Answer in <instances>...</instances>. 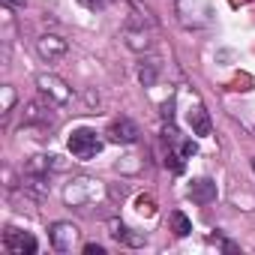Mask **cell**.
I'll use <instances>...</instances> for the list:
<instances>
[{
  "instance_id": "cell-1",
  "label": "cell",
  "mask_w": 255,
  "mask_h": 255,
  "mask_svg": "<svg viewBox=\"0 0 255 255\" xmlns=\"http://www.w3.org/2000/svg\"><path fill=\"white\" fill-rule=\"evenodd\" d=\"M66 147H69V153H72L75 159H93V156L102 150V138H99L93 129H75V132L69 135Z\"/></svg>"
},
{
  "instance_id": "cell-2",
  "label": "cell",
  "mask_w": 255,
  "mask_h": 255,
  "mask_svg": "<svg viewBox=\"0 0 255 255\" xmlns=\"http://www.w3.org/2000/svg\"><path fill=\"white\" fill-rule=\"evenodd\" d=\"M36 87H39V93L48 96L54 105L72 102V87H69L63 78H57V75H39V78H36Z\"/></svg>"
},
{
  "instance_id": "cell-3",
  "label": "cell",
  "mask_w": 255,
  "mask_h": 255,
  "mask_svg": "<svg viewBox=\"0 0 255 255\" xmlns=\"http://www.w3.org/2000/svg\"><path fill=\"white\" fill-rule=\"evenodd\" d=\"M48 240H51V246H54L57 252H72L75 243L81 240V231H78V225H72V222H54V225L48 228Z\"/></svg>"
},
{
  "instance_id": "cell-4",
  "label": "cell",
  "mask_w": 255,
  "mask_h": 255,
  "mask_svg": "<svg viewBox=\"0 0 255 255\" xmlns=\"http://www.w3.org/2000/svg\"><path fill=\"white\" fill-rule=\"evenodd\" d=\"M3 249L9 255H33L36 252V237L18 228H6L3 231Z\"/></svg>"
},
{
  "instance_id": "cell-5",
  "label": "cell",
  "mask_w": 255,
  "mask_h": 255,
  "mask_svg": "<svg viewBox=\"0 0 255 255\" xmlns=\"http://www.w3.org/2000/svg\"><path fill=\"white\" fill-rule=\"evenodd\" d=\"M36 48H39V54H42L48 63H54V60L66 57V51H69L66 39H63V36H57V33H45V36H39V39H36Z\"/></svg>"
},
{
  "instance_id": "cell-6",
  "label": "cell",
  "mask_w": 255,
  "mask_h": 255,
  "mask_svg": "<svg viewBox=\"0 0 255 255\" xmlns=\"http://www.w3.org/2000/svg\"><path fill=\"white\" fill-rule=\"evenodd\" d=\"M108 141H114V144H132V141H138V126L129 117L114 120L108 126Z\"/></svg>"
},
{
  "instance_id": "cell-7",
  "label": "cell",
  "mask_w": 255,
  "mask_h": 255,
  "mask_svg": "<svg viewBox=\"0 0 255 255\" xmlns=\"http://www.w3.org/2000/svg\"><path fill=\"white\" fill-rule=\"evenodd\" d=\"M96 195H99V180H87V177L75 180V183L66 189V201H69V204H87V201H93Z\"/></svg>"
},
{
  "instance_id": "cell-8",
  "label": "cell",
  "mask_w": 255,
  "mask_h": 255,
  "mask_svg": "<svg viewBox=\"0 0 255 255\" xmlns=\"http://www.w3.org/2000/svg\"><path fill=\"white\" fill-rule=\"evenodd\" d=\"M108 234L120 243V246H144V234H135L129 225H123V222H117V219H111L108 222Z\"/></svg>"
},
{
  "instance_id": "cell-9",
  "label": "cell",
  "mask_w": 255,
  "mask_h": 255,
  "mask_svg": "<svg viewBox=\"0 0 255 255\" xmlns=\"http://www.w3.org/2000/svg\"><path fill=\"white\" fill-rule=\"evenodd\" d=\"M189 198H192L195 204H210V201L216 198V183H213L210 177H198V180H192V186H189Z\"/></svg>"
},
{
  "instance_id": "cell-10",
  "label": "cell",
  "mask_w": 255,
  "mask_h": 255,
  "mask_svg": "<svg viewBox=\"0 0 255 255\" xmlns=\"http://www.w3.org/2000/svg\"><path fill=\"white\" fill-rule=\"evenodd\" d=\"M186 120H189V126H192V132H195V135H201V138L210 135V114H207L204 105H192L189 114H186Z\"/></svg>"
},
{
  "instance_id": "cell-11",
  "label": "cell",
  "mask_w": 255,
  "mask_h": 255,
  "mask_svg": "<svg viewBox=\"0 0 255 255\" xmlns=\"http://www.w3.org/2000/svg\"><path fill=\"white\" fill-rule=\"evenodd\" d=\"M24 123H27V126H48V123H54V114L48 111V105L30 102L27 111H24Z\"/></svg>"
},
{
  "instance_id": "cell-12",
  "label": "cell",
  "mask_w": 255,
  "mask_h": 255,
  "mask_svg": "<svg viewBox=\"0 0 255 255\" xmlns=\"http://www.w3.org/2000/svg\"><path fill=\"white\" fill-rule=\"evenodd\" d=\"M123 36H126V45H129V48H135V51H141V48L147 51V48H150V36L144 33V27H141V30L126 27V33H123Z\"/></svg>"
},
{
  "instance_id": "cell-13",
  "label": "cell",
  "mask_w": 255,
  "mask_h": 255,
  "mask_svg": "<svg viewBox=\"0 0 255 255\" xmlns=\"http://www.w3.org/2000/svg\"><path fill=\"white\" fill-rule=\"evenodd\" d=\"M168 222H171V231H174V237H186V234L192 231V222H189V216H186L183 210H174V213L168 216Z\"/></svg>"
},
{
  "instance_id": "cell-14",
  "label": "cell",
  "mask_w": 255,
  "mask_h": 255,
  "mask_svg": "<svg viewBox=\"0 0 255 255\" xmlns=\"http://www.w3.org/2000/svg\"><path fill=\"white\" fill-rule=\"evenodd\" d=\"M165 165H168L174 174H180V171H183V153H174V150H168V153H165Z\"/></svg>"
},
{
  "instance_id": "cell-15",
  "label": "cell",
  "mask_w": 255,
  "mask_h": 255,
  "mask_svg": "<svg viewBox=\"0 0 255 255\" xmlns=\"http://www.w3.org/2000/svg\"><path fill=\"white\" fill-rule=\"evenodd\" d=\"M135 207H138V213H144V216H153V213H156V201H153L150 195H141V198L135 201Z\"/></svg>"
},
{
  "instance_id": "cell-16",
  "label": "cell",
  "mask_w": 255,
  "mask_h": 255,
  "mask_svg": "<svg viewBox=\"0 0 255 255\" xmlns=\"http://www.w3.org/2000/svg\"><path fill=\"white\" fill-rule=\"evenodd\" d=\"M138 75H141V81H144V84H153V81H156V63H141Z\"/></svg>"
},
{
  "instance_id": "cell-17",
  "label": "cell",
  "mask_w": 255,
  "mask_h": 255,
  "mask_svg": "<svg viewBox=\"0 0 255 255\" xmlns=\"http://www.w3.org/2000/svg\"><path fill=\"white\" fill-rule=\"evenodd\" d=\"M12 105H15V90L6 84V87H3V105H0V108H3V114H9V111H12Z\"/></svg>"
},
{
  "instance_id": "cell-18",
  "label": "cell",
  "mask_w": 255,
  "mask_h": 255,
  "mask_svg": "<svg viewBox=\"0 0 255 255\" xmlns=\"http://www.w3.org/2000/svg\"><path fill=\"white\" fill-rule=\"evenodd\" d=\"M84 255H105V249H102L99 243H87V246H84Z\"/></svg>"
},
{
  "instance_id": "cell-19",
  "label": "cell",
  "mask_w": 255,
  "mask_h": 255,
  "mask_svg": "<svg viewBox=\"0 0 255 255\" xmlns=\"http://www.w3.org/2000/svg\"><path fill=\"white\" fill-rule=\"evenodd\" d=\"M180 153H183V156H195V144H192V141H183Z\"/></svg>"
},
{
  "instance_id": "cell-20",
  "label": "cell",
  "mask_w": 255,
  "mask_h": 255,
  "mask_svg": "<svg viewBox=\"0 0 255 255\" xmlns=\"http://www.w3.org/2000/svg\"><path fill=\"white\" fill-rule=\"evenodd\" d=\"M81 3H84V6H90V9H99V6H105V3H108V0H81Z\"/></svg>"
},
{
  "instance_id": "cell-21",
  "label": "cell",
  "mask_w": 255,
  "mask_h": 255,
  "mask_svg": "<svg viewBox=\"0 0 255 255\" xmlns=\"http://www.w3.org/2000/svg\"><path fill=\"white\" fill-rule=\"evenodd\" d=\"M6 3H27V0H6Z\"/></svg>"
},
{
  "instance_id": "cell-22",
  "label": "cell",
  "mask_w": 255,
  "mask_h": 255,
  "mask_svg": "<svg viewBox=\"0 0 255 255\" xmlns=\"http://www.w3.org/2000/svg\"><path fill=\"white\" fill-rule=\"evenodd\" d=\"M252 171H255V159H252Z\"/></svg>"
}]
</instances>
